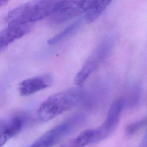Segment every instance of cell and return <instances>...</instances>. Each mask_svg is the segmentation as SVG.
Segmentation results:
<instances>
[{
  "mask_svg": "<svg viewBox=\"0 0 147 147\" xmlns=\"http://www.w3.org/2000/svg\"><path fill=\"white\" fill-rule=\"evenodd\" d=\"M86 119L84 113L75 114L48 130L29 147H53L80 127Z\"/></svg>",
  "mask_w": 147,
  "mask_h": 147,
  "instance_id": "cell-4",
  "label": "cell"
},
{
  "mask_svg": "<svg viewBox=\"0 0 147 147\" xmlns=\"http://www.w3.org/2000/svg\"><path fill=\"white\" fill-rule=\"evenodd\" d=\"M93 136V129L84 130L75 138L64 144L60 147H85L88 145L92 144Z\"/></svg>",
  "mask_w": 147,
  "mask_h": 147,
  "instance_id": "cell-12",
  "label": "cell"
},
{
  "mask_svg": "<svg viewBox=\"0 0 147 147\" xmlns=\"http://www.w3.org/2000/svg\"><path fill=\"white\" fill-rule=\"evenodd\" d=\"M138 147H147V130H146Z\"/></svg>",
  "mask_w": 147,
  "mask_h": 147,
  "instance_id": "cell-14",
  "label": "cell"
},
{
  "mask_svg": "<svg viewBox=\"0 0 147 147\" xmlns=\"http://www.w3.org/2000/svg\"><path fill=\"white\" fill-rule=\"evenodd\" d=\"M111 2V1L109 0L93 1L90 7L83 16L86 22L90 24L94 21L109 7Z\"/></svg>",
  "mask_w": 147,
  "mask_h": 147,
  "instance_id": "cell-11",
  "label": "cell"
},
{
  "mask_svg": "<svg viewBox=\"0 0 147 147\" xmlns=\"http://www.w3.org/2000/svg\"><path fill=\"white\" fill-rule=\"evenodd\" d=\"M147 123V118H144L129 124L126 127V132L128 134L131 135L142 128Z\"/></svg>",
  "mask_w": 147,
  "mask_h": 147,
  "instance_id": "cell-13",
  "label": "cell"
},
{
  "mask_svg": "<svg viewBox=\"0 0 147 147\" xmlns=\"http://www.w3.org/2000/svg\"><path fill=\"white\" fill-rule=\"evenodd\" d=\"M61 1L41 0L28 2L10 10L6 17L9 25L32 24L52 16L58 9Z\"/></svg>",
  "mask_w": 147,
  "mask_h": 147,
  "instance_id": "cell-2",
  "label": "cell"
},
{
  "mask_svg": "<svg viewBox=\"0 0 147 147\" xmlns=\"http://www.w3.org/2000/svg\"><path fill=\"white\" fill-rule=\"evenodd\" d=\"M3 92V90L2 88V87H0V100H1V98H2V97Z\"/></svg>",
  "mask_w": 147,
  "mask_h": 147,
  "instance_id": "cell-16",
  "label": "cell"
},
{
  "mask_svg": "<svg viewBox=\"0 0 147 147\" xmlns=\"http://www.w3.org/2000/svg\"><path fill=\"white\" fill-rule=\"evenodd\" d=\"M86 24L87 23L86 22L82 16L80 18L67 26L62 31L50 38L48 41V44L51 45H55L65 40V39L75 33L80 29V28H81L84 25Z\"/></svg>",
  "mask_w": 147,
  "mask_h": 147,
  "instance_id": "cell-10",
  "label": "cell"
},
{
  "mask_svg": "<svg viewBox=\"0 0 147 147\" xmlns=\"http://www.w3.org/2000/svg\"><path fill=\"white\" fill-rule=\"evenodd\" d=\"M9 2L8 1H5V0H0V7L5 6L7 3Z\"/></svg>",
  "mask_w": 147,
  "mask_h": 147,
  "instance_id": "cell-15",
  "label": "cell"
},
{
  "mask_svg": "<svg viewBox=\"0 0 147 147\" xmlns=\"http://www.w3.org/2000/svg\"><path fill=\"white\" fill-rule=\"evenodd\" d=\"M53 82L52 74H41L22 81L18 86V91L21 95L29 96L49 87Z\"/></svg>",
  "mask_w": 147,
  "mask_h": 147,
  "instance_id": "cell-8",
  "label": "cell"
},
{
  "mask_svg": "<svg viewBox=\"0 0 147 147\" xmlns=\"http://www.w3.org/2000/svg\"><path fill=\"white\" fill-rule=\"evenodd\" d=\"M115 45V36L109 34L97 45L76 75L74 83L82 86L88 78L100 67L110 55Z\"/></svg>",
  "mask_w": 147,
  "mask_h": 147,
  "instance_id": "cell-3",
  "label": "cell"
},
{
  "mask_svg": "<svg viewBox=\"0 0 147 147\" xmlns=\"http://www.w3.org/2000/svg\"><path fill=\"white\" fill-rule=\"evenodd\" d=\"M92 2L91 0L61 1L58 9L51 17V21L54 24H59L84 14Z\"/></svg>",
  "mask_w": 147,
  "mask_h": 147,
  "instance_id": "cell-6",
  "label": "cell"
},
{
  "mask_svg": "<svg viewBox=\"0 0 147 147\" xmlns=\"http://www.w3.org/2000/svg\"><path fill=\"white\" fill-rule=\"evenodd\" d=\"M32 28V24L9 25L0 31V48L24 37L30 31Z\"/></svg>",
  "mask_w": 147,
  "mask_h": 147,
  "instance_id": "cell-9",
  "label": "cell"
},
{
  "mask_svg": "<svg viewBox=\"0 0 147 147\" xmlns=\"http://www.w3.org/2000/svg\"><path fill=\"white\" fill-rule=\"evenodd\" d=\"M125 103L123 98L116 99L113 101L103 122L99 127L93 129L92 144L105 140L115 131L119 123Z\"/></svg>",
  "mask_w": 147,
  "mask_h": 147,
  "instance_id": "cell-5",
  "label": "cell"
},
{
  "mask_svg": "<svg viewBox=\"0 0 147 147\" xmlns=\"http://www.w3.org/2000/svg\"><path fill=\"white\" fill-rule=\"evenodd\" d=\"M26 120V114L18 113L0 120V147L18 134Z\"/></svg>",
  "mask_w": 147,
  "mask_h": 147,
  "instance_id": "cell-7",
  "label": "cell"
},
{
  "mask_svg": "<svg viewBox=\"0 0 147 147\" xmlns=\"http://www.w3.org/2000/svg\"><path fill=\"white\" fill-rule=\"evenodd\" d=\"M86 95L84 88L77 86L49 96L39 106L37 112L39 119L43 122L52 119L78 105L84 100Z\"/></svg>",
  "mask_w": 147,
  "mask_h": 147,
  "instance_id": "cell-1",
  "label": "cell"
}]
</instances>
